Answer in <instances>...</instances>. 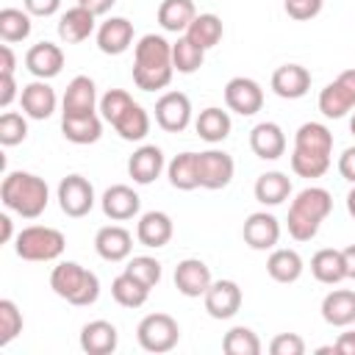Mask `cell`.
Segmentation results:
<instances>
[{
	"instance_id": "obj_16",
	"label": "cell",
	"mask_w": 355,
	"mask_h": 355,
	"mask_svg": "<svg viewBox=\"0 0 355 355\" xmlns=\"http://www.w3.org/2000/svg\"><path fill=\"white\" fill-rule=\"evenodd\" d=\"M61 67H64V50L53 42H39L25 53V69L39 80L55 78Z\"/></svg>"
},
{
	"instance_id": "obj_1",
	"label": "cell",
	"mask_w": 355,
	"mask_h": 355,
	"mask_svg": "<svg viewBox=\"0 0 355 355\" xmlns=\"http://www.w3.org/2000/svg\"><path fill=\"white\" fill-rule=\"evenodd\" d=\"M172 75V44L158 33H144L133 47V83L141 92H158L169 86Z\"/></svg>"
},
{
	"instance_id": "obj_39",
	"label": "cell",
	"mask_w": 355,
	"mask_h": 355,
	"mask_svg": "<svg viewBox=\"0 0 355 355\" xmlns=\"http://www.w3.org/2000/svg\"><path fill=\"white\" fill-rule=\"evenodd\" d=\"M31 14L22 11V8H3L0 11V39L6 44H14V42H22L31 36Z\"/></svg>"
},
{
	"instance_id": "obj_34",
	"label": "cell",
	"mask_w": 355,
	"mask_h": 355,
	"mask_svg": "<svg viewBox=\"0 0 355 355\" xmlns=\"http://www.w3.org/2000/svg\"><path fill=\"white\" fill-rule=\"evenodd\" d=\"M302 258L297 250H288V247H280V250H272V255L266 258V272L272 280L277 283H294L300 280L302 275Z\"/></svg>"
},
{
	"instance_id": "obj_17",
	"label": "cell",
	"mask_w": 355,
	"mask_h": 355,
	"mask_svg": "<svg viewBox=\"0 0 355 355\" xmlns=\"http://www.w3.org/2000/svg\"><path fill=\"white\" fill-rule=\"evenodd\" d=\"M311 89V72L302 64H283L272 72V92L283 100H300Z\"/></svg>"
},
{
	"instance_id": "obj_4",
	"label": "cell",
	"mask_w": 355,
	"mask_h": 355,
	"mask_svg": "<svg viewBox=\"0 0 355 355\" xmlns=\"http://www.w3.org/2000/svg\"><path fill=\"white\" fill-rule=\"evenodd\" d=\"M50 288L67 300L69 305H78V308H86V305H94L97 297H100V280L92 269L75 263V261H61L58 266H53L50 272Z\"/></svg>"
},
{
	"instance_id": "obj_11",
	"label": "cell",
	"mask_w": 355,
	"mask_h": 355,
	"mask_svg": "<svg viewBox=\"0 0 355 355\" xmlns=\"http://www.w3.org/2000/svg\"><path fill=\"white\" fill-rule=\"evenodd\" d=\"M197 169H200V189L219 191L233 180L236 164L225 150H205L197 153Z\"/></svg>"
},
{
	"instance_id": "obj_14",
	"label": "cell",
	"mask_w": 355,
	"mask_h": 355,
	"mask_svg": "<svg viewBox=\"0 0 355 355\" xmlns=\"http://www.w3.org/2000/svg\"><path fill=\"white\" fill-rule=\"evenodd\" d=\"M241 236H244V244L252 250H275V244L280 241V222L275 214L255 211L244 219Z\"/></svg>"
},
{
	"instance_id": "obj_6",
	"label": "cell",
	"mask_w": 355,
	"mask_h": 355,
	"mask_svg": "<svg viewBox=\"0 0 355 355\" xmlns=\"http://www.w3.org/2000/svg\"><path fill=\"white\" fill-rule=\"evenodd\" d=\"M136 338H139L141 349L161 355V352H169L178 347L180 327L169 313H147L136 327Z\"/></svg>"
},
{
	"instance_id": "obj_40",
	"label": "cell",
	"mask_w": 355,
	"mask_h": 355,
	"mask_svg": "<svg viewBox=\"0 0 355 355\" xmlns=\"http://www.w3.org/2000/svg\"><path fill=\"white\" fill-rule=\"evenodd\" d=\"M205 61V50L197 47L189 36H180L175 44H172V64H175V72L180 75H191L202 67Z\"/></svg>"
},
{
	"instance_id": "obj_53",
	"label": "cell",
	"mask_w": 355,
	"mask_h": 355,
	"mask_svg": "<svg viewBox=\"0 0 355 355\" xmlns=\"http://www.w3.org/2000/svg\"><path fill=\"white\" fill-rule=\"evenodd\" d=\"M336 352L338 355H355V330H349V333H341L338 338H336Z\"/></svg>"
},
{
	"instance_id": "obj_20",
	"label": "cell",
	"mask_w": 355,
	"mask_h": 355,
	"mask_svg": "<svg viewBox=\"0 0 355 355\" xmlns=\"http://www.w3.org/2000/svg\"><path fill=\"white\" fill-rule=\"evenodd\" d=\"M19 103H22V114L31 116V119H47L55 105H58V97L53 92V86L47 80H33L28 86H22L19 92Z\"/></svg>"
},
{
	"instance_id": "obj_37",
	"label": "cell",
	"mask_w": 355,
	"mask_h": 355,
	"mask_svg": "<svg viewBox=\"0 0 355 355\" xmlns=\"http://www.w3.org/2000/svg\"><path fill=\"white\" fill-rule=\"evenodd\" d=\"M111 297H114L122 308H141V305L147 302V297H150V288H147L144 283H139L133 275L122 272V275H116L114 283H111Z\"/></svg>"
},
{
	"instance_id": "obj_56",
	"label": "cell",
	"mask_w": 355,
	"mask_h": 355,
	"mask_svg": "<svg viewBox=\"0 0 355 355\" xmlns=\"http://www.w3.org/2000/svg\"><path fill=\"white\" fill-rule=\"evenodd\" d=\"M11 233H14L11 219L3 214V216H0V241H3V244H8V241H11Z\"/></svg>"
},
{
	"instance_id": "obj_13",
	"label": "cell",
	"mask_w": 355,
	"mask_h": 355,
	"mask_svg": "<svg viewBox=\"0 0 355 355\" xmlns=\"http://www.w3.org/2000/svg\"><path fill=\"white\" fill-rule=\"evenodd\" d=\"M202 300L211 319H233L241 308V288L236 280H214Z\"/></svg>"
},
{
	"instance_id": "obj_8",
	"label": "cell",
	"mask_w": 355,
	"mask_h": 355,
	"mask_svg": "<svg viewBox=\"0 0 355 355\" xmlns=\"http://www.w3.org/2000/svg\"><path fill=\"white\" fill-rule=\"evenodd\" d=\"M58 205L72 219L86 216L94 208V186L83 175H67L58 183Z\"/></svg>"
},
{
	"instance_id": "obj_47",
	"label": "cell",
	"mask_w": 355,
	"mask_h": 355,
	"mask_svg": "<svg viewBox=\"0 0 355 355\" xmlns=\"http://www.w3.org/2000/svg\"><path fill=\"white\" fill-rule=\"evenodd\" d=\"M324 0H283V8L291 19L297 22H305V19H313L319 11H322Z\"/></svg>"
},
{
	"instance_id": "obj_41",
	"label": "cell",
	"mask_w": 355,
	"mask_h": 355,
	"mask_svg": "<svg viewBox=\"0 0 355 355\" xmlns=\"http://www.w3.org/2000/svg\"><path fill=\"white\" fill-rule=\"evenodd\" d=\"M222 349L227 355H258L261 352V338L250 327H230L222 338Z\"/></svg>"
},
{
	"instance_id": "obj_52",
	"label": "cell",
	"mask_w": 355,
	"mask_h": 355,
	"mask_svg": "<svg viewBox=\"0 0 355 355\" xmlns=\"http://www.w3.org/2000/svg\"><path fill=\"white\" fill-rule=\"evenodd\" d=\"M14 67H17L14 50H11V44H3L0 47V75H14Z\"/></svg>"
},
{
	"instance_id": "obj_29",
	"label": "cell",
	"mask_w": 355,
	"mask_h": 355,
	"mask_svg": "<svg viewBox=\"0 0 355 355\" xmlns=\"http://www.w3.org/2000/svg\"><path fill=\"white\" fill-rule=\"evenodd\" d=\"M311 275L324 283V286H336L347 277V266H344V252L336 250V247H324V250H316L313 258H311Z\"/></svg>"
},
{
	"instance_id": "obj_35",
	"label": "cell",
	"mask_w": 355,
	"mask_h": 355,
	"mask_svg": "<svg viewBox=\"0 0 355 355\" xmlns=\"http://www.w3.org/2000/svg\"><path fill=\"white\" fill-rule=\"evenodd\" d=\"M166 178L175 189L180 191H191L200 189V169H197V153H180L169 161L166 166Z\"/></svg>"
},
{
	"instance_id": "obj_10",
	"label": "cell",
	"mask_w": 355,
	"mask_h": 355,
	"mask_svg": "<svg viewBox=\"0 0 355 355\" xmlns=\"http://www.w3.org/2000/svg\"><path fill=\"white\" fill-rule=\"evenodd\" d=\"M155 122L166 133H180L191 122V100L183 92H166L155 100Z\"/></svg>"
},
{
	"instance_id": "obj_46",
	"label": "cell",
	"mask_w": 355,
	"mask_h": 355,
	"mask_svg": "<svg viewBox=\"0 0 355 355\" xmlns=\"http://www.w3.org/2000/svg\"><path fill=\"white\" fill-rule=\"evenodd\" d=\"M25 136H28V122H25V116L17 114V111H6V114L0 116V144H3V147H14V144L25 141Z\"/></svg>"
},
{
	"instance_id": "obj_12",
	"label": "cell",
	"mask_w": 355,
	"mask_h": 355,
	"mask_svg": "<svg viewBox=\"0 0 355 355\" xmlns=\"http://www.w3.org/2000/svg\"><path fill=\"white\" fill-rule=\"evenodd\" d=\"M100 105L97 100V86L89 75H75L67 83L64 100H61V116H86V114H97L94 108Z\"/></svg>"
},
{
	"instance_id": "obj_24",
	"label": "cell",
	"mask_w": 355,
	"mask_h": 355,
	"mask_svg": "<svg viewBox=\"0 0 355 355\" xmlns=\"http://www.w3.org/2000/svg\"><path fill=\"white\" fill-rule=\"evenodd\" d=\"M250 147L263 161H277L286 153V133L277 122H258L250 130Z\"/></svg>"
},
{
	"instance_id": "obj_50",
	"label": "cell",
	"mask_w": 355,
	"mask_h": 355,
	"mask_svg": "<svg viewBox=\"0 0 355 355\" xmlns=\"http://www.w3.org/2000/svg\"><path fill=\"white\" fill-rule=\"evenodd\" d=\"M338 175L349 183H355V147H347L338 155Z\"/></svg>"
},
{
	"instance_id": "obj_49",
	"label": "cell",
	"mask_w": 355,
	"mask_h": 355,
	"mask_svg": "<svg viewBox=\"0 0 355 355\" xmlns=\"http://www.w3.org/2000/svg\"><path fill=\"white\" fill-rule=\"evenodd\" d=\"M61 8V0H25V11L31 17H53Z\"/></svg>"
},
{
	"instance_id": "obj_57",
	"label": "cell",
	"mask_w": 355,
	"mask_h": 355,
	"mask_svg": "<svg viewBox=\"0 0 355 355\" xmlns=\"http://www.w3.org/2000/svg\"><path fill=\"white\" fill-rule=\"evenodd\" d=\"M347 211H349V216L355 219V183H352V189L347 191Z\"/></svg>"
},
{
	"instance_id": "obj_51",
	"label": "cell",
	"mask_w": 355,
	"mask_h": 355,
	"mask_svg": "<svg viewBox=\"0 0 355 355\" xmlns=\"http://www.w3.org/2000/svg\"><path fill=\"white\" fill-rule=\"evenodd\" d=\"M17 97V80L14 75H0V108H8Z\"/></svg>"
},
{
	"instance_id": "obj_31",
	"label": "cell",
	"mask_w": 355,
	"mask_h": 355,
	"mask_svg": "<svg viewBox=\"0 0 355 355\" xmlns=\"http://www.w3.org/2000/svg\"><path fill=\"white\" fill-rule=\"evenodd\" d=\"M61 133L72 144H94L103 136V119L97 114L86 116H61Z\"/></svg>"
},
{
	"instance_id": "obj_55",
	"label": "cell",
	"mask_w": 355,
	"mask_h": 355,
	"mask_svg": "<svg viewBox=\"0 0 355 355\" xmlns=\"http://www.w3.org/2000/svg\"><path fill=\"white\" fill-rule=\"evenodd\" d=\"M341 252H344V266H347V277H352V280H355V244L344 247Z\"/></svg>"
},
{
	"instance_id": "obj_9",
	"label": "cell",
	"mask_w": 355,
	"mask_h": 355,
	"mask_svg": "<svg viewBox=\"0 0 355 355\" xmlns=\"http://www.w3.org/2000/svg\"><path fill=\"white\" fill-rule=\"evenodd\" d=\"M225 105L230 111H236L239 116H252L263 108V89L258 80L252 78H230L225 83Z\"/></svg>"
},
{
	"instance_id": "obj_42",
	"label": "cell",
	"mask_w": 355,
	"mask_h": 355,
	"mask_svg": "<svg viewBox=\"0 0 355 355\" xmlns=\"http://www.w3.org/2000/svg\"><path fill=\"white\" fill-rule=\"evenodd\" d=\"M330 169V155H311L291 150V172L300 178H322Z\"/></svg>"
},
{
	"instance_id": "obj_32",
	"label": "cell",
	"mask_w": 355,
	"mask_h": 355,
	"mask_svg": "<svg viewBox=\"0 0 355 355\" xmlns=\"http://www.w3.org/2000/svg\"><path fill=\"white\" fill-rule=\"evenodd\" d=\"M252 191H255V200L261 205H280V202H286L291 197V178L277 172V169L275 172H263V175H258Z\"/></svg>"
},
{
	"instance_id": "obj_44",
	"label": "cell",
	"mask_w": 355,
	"mask_h": 355,
	"mask_svg": "<svg viewBox=\"0 0 355 355\" xmlns=\"http://www.w3.org/2000/svg\"><path fill=\"white\" fill-rule=\"evenodd\" d=\"M130 105H133V97H130L125 89H108V92L100 97V116L114 125Z\"/></svg>"
},
{
	"instance_id": "obj_36",
	"label": "cell",
	"mask_w": 355,
	"mask_h": 355,
	"mask_svg": "<svg viewBox=\"0 0 355 355\" xmlns=\"http://www.w3.org/2000/svg\"><path fill=\"white\" fill-rule=\"evenodd\" d=\"M222 33H225V28H222V19L216 14H197L183 36H189L197 47L211 50V47H216L222 42Z\"/></svg>"
},
{
	"instance_id": "obj_27",
	"label": "cell",
	"mask_w": 355,
	"mask_h": 355,
	"mask_svg": "<svg viewBox=\"0 0 355 355\" xmlns=\"http://www.w3.org/2000/svg\"><path fill=\"white\" fill-rule=\"evenodd\" d=\"M94 33V14L83 6H72L61 14L58 19V36L61 42L67 44H78V42H86L89 36Z\"/></svg>"
},
{
	"instance_id": "obj_7",
	"label": "cell",
	"mask_w": 355,
	"mask_h": 355,
	"mask_svg": "<svg viewBox=\"0 0 355 355\" xmlns=\"http://www.w3.org/2000/svg\"><path fill=\"white\" fill-rule=\"evenodd\" d=\"M355 108V69L338 72L333 83L319 92V111L327 119H341Z\"/></svg>"
},
{
	"instance_id": "obj_30",
	"label": "cell",
	"mask_w": 355,
	"mask_h": 355,
	"mask_svg": "<svg viewBox=\"0 0 355 355\" xmlns=\"http://www.w3.org/2000/svg\"><path fill=\"white\" fill-rule=\"evenodd\" d=\"M194 130H197V136H200L202 141L219 144V141H225V139L230 136V114L222 111V108H216V105H208V108H202V111L197 114Z\"/></svg>"
},
{
	"instance_id": "obj_23",
	"label": "cell",
	"mask_w": 355,
	"mask_h": 355,
	"mask_svg": "<svg viewBox=\"0 0 355 355\" xmlns=\"http://www.w3.org/2000/svg\"><path fill=\"white\" fill-rule=\"evenodd\" d=\"M116 344H119V333L105 319H94L80 327V349L86 355H111Z\"/></svg>"
},
{
	"instance_id": "obj_2",
	"label": "cell",
	"mask_w": 355,
	"mask_h": 355,
	"mask_svg": "<svg viewBox=\"0 0 355 355\" xmlns=\"http://www.w3.org/2000/svg\"><path fill=\"white\" fill-rule=\"evenodd\" d=\"M0 200L8 211L19 214L22 219H36L44 214L47 202H50V189L44 183V178L33 175V172H8L0 183Z\"/></svg>"
},
{
	"instance_id": "obj_28",
	"label": "cell",
	"mask_w": 355,
	"mask_h": 355,
	"mask_svg": "<svg viewBox=\"0 0 355 355\" xmlns=\"http://www.w3.org/2000/svg\"><path fill=\"white\" fill-rule=\"evenodd\" d=\"M294 150L311 155H333V133L322 122H302L294 133Z\"/></svg>"
},
{
	"instance_id": "obj_45",
	"label": "cell",
	"mask_w": 355,
	"mask_h": 355,
	"mask_svg": "<svg viewBox=\"0 0 355 355\" xmlns=\"http://www.w3.org/2000/svg\"><path fill=\"white\" fill-rule=\"evenodd\" d=\"M125 272L133 275V277H136L139 283H144L147 288L158 286V280H161V263H158L155 258H150V255H133V258L128 261Z\"/></svg>"
},
{
	"instance_id": "obj_48",
	"label": "cell",
	"mask_w": 355,
	"mask_h": 355,
	"mask_svg": "<svg viewBox=\"0 0 355 355\" xmlns=\"http://www.w3.org/2000/svg\"><path fill=\"white\" fill-rule=\"evenodd\" d=\"M269 352L272 355H302L305 352V341L297 333H280L269 341Z\"/></svg>"
},
{
	"instance_id": "obj_26",
	"label": "cell",
	"mask_w": 355,
	"mask_h": 355,
	"mask_svg": "<svg viewBox=\"0 0 355 355\" xmlns=\"http://www.w3.org/2000/svg\"><path fill=\"white\" fill-rule=\"evenodd\" d=\"M322 319L333 327H349L355 324V291L349 288H333L322 300Z\"/></svg>"
},
{
	"instance_id": "obj_19",
	"label": "cell",
	"mask_w": 355,
	"mask_h": 355,
	"mask_svg": "<svg viewBox=\"0 0 355 355\" xmlns=\"http://www.w3.org/2000/svg\"><path fill=\"white\" fill-rule=\"evenodd\" d=\"M133 44V22L125 17H108L97 28V47L105 55H122Z\"/></svg>"
},
{
	"instance_id": "obj_58",
	"label": "cell",
	"mask_w": 355,
	"mask_h": 355,
	"mask_svg": "<svg viewBox=\"0 0 355 355\" xmlns=\"http://www.w3.org/2000/svg\"><path fill=\"white\" fill-rule=\"evenodd\" d=\"M349 130H352V136H355V114H352V119H349Z\"/></svg>"
},
{
	"instance_id": "obj_15",
	"label": "cell",
	"mask_w": 355,
	"mask_h": 355,
	"mask_svg": "<svg viewBox=\"0 0 355 355\" xmlns=\"http://www.w3.org/2000/svg\"><path fill=\"white\" fill-rule=\"evenodd\" d=\"M211 283H214L211 269H208L205 261H200V258H183V261L175 266V288H178L183 297H202Z\"/></svg>"
},
{
	"instance_id": "obj_22",
	"label": "cell",
	"mask_w": 355,
	"mask_h": 355,
	"mask_svg": "<svg viewBox=\"0 0 355 355\" xmlns=\"http://www.w3.org/2000/svg\"><path fill=\"white\" fill-rule=\"evenodd\" d=\"M94 250H97V255L103 261H111V263L125 261L130 255V250H133V236L122 225H105L94 236Z\"/></svg>"
},
{
	"instance_id": "obj_3",
	"label": "cell",
	"mask_w": 355,
	"mask_h": 355,
	"mask_svg": "<svg viewBox=\"0 0 355 355\" xmlns=\"http://www.w3.org/2000/svg\"><path fill=\"white\" fill-rule=\"evenodd\" d=\"M330 211H333V197L327 189L322 186L302 189L288 205V219H286L288 236L294 241H311L319 233L322 222L330 216Z\"/></svg>"
},
{
	"instance_id": "obj_33",
	"label": "cell",
	"mask_w": 355,
	"mask_h": 355,
	"mask_svg": "<svg viewBox=\"0 0 355 355\" xmlns=\"http://www.w3.org/2000/svg\"><path fill=\"white\" fill-rule=\"evenodd\" d=\"M194 17H197L194 0H161L158 6V25L169 33H180V31L186 33Z\"/></svg>"
},
{
	"instance_id": "obj_25",
	"label": "cell",
	"mask_w": 355,
	"mask_h": 355,
	"mask_svg": "<svg viewBox=\"0 0 355 355\" xmlns=\"http://www.w3.org/2000/svg\"><path fill=\"white\" fill-rule=\"evenodd\" d=\"M164 172V153L155 144H141L139 150H133V155L128 158V175L133 178V183L147 186L153 183L158 175Z\"/></svg>"
},
{
	"instance_id": "obj_5",
	"label": "cell",
	"mask_w": 355,
	"mask_h": 355,
	"mask_svg": "<svg viewBox=\"0 0 355 355\" xmlns=\"http://www.w3.org/2000/svg\"><path fill=\"white\" fill-rule=\"evenodd\" d=\"M64 247H67L64 233L47 225H28L17 233V241H14L17 255L22 261H36V263L55 261L64 252Z\"/></svg>"
},
{
	"instance_id": "obj_18",
	"label": "cell",
	"mask_w": 355,
	"mask_h": 355,
	"mask_svg": "<svg viewBox=\"0 0 355 355\" xmlns=\"http://www.w3.org/2000/svg\"><path fill=\"white\" fill-rule=\"evenodd\" d=\"M100 205H103V214H105L108 219H114V222H125V219H133V216L139 214V208H141V197H139L130 186L116 183V186H108V189L103 191Z\"/></svg>"
},
{
	"instance_id": "obj_43",
	"label": "cell",
	"mask_w": 355,
	"mask_h": 355,
	"mask_svg": "<svg viewBox=\"0 0 355 355\" xmlns=\"http://www.w3.org/2000/svg\"><path fill=\"white\" fill-rule=\"evenodd\" d=\"M22 333V313L14 300H0V347L11 344Z\"/></svg>"
},
{
	"instance_id": "obj_54",
	"label": "cell",
	"mask_w": 355,
	"mask_h": 355,
	"mask_svg": "<svg viewBox=\"0 0 355 355\" xmlns=\"http://www.w3.org/2000/svg\"><path fill=\"white\" fill-rule=\"evenodd\" d=\"M114 3H116V0H78V6L89 8V11L94 14V17H100V14H108Z\"/></svg>"
},
{
	"instance_id": "obj_21",
	"label": "cell",
	"mask_w": 355,
	"mask_h": 355,
	"mask_svg": "<svg viewBox=\"0 0 355 355\" xmlns=\"http://www.w3.org/2000/svg\"><path fill=\"white\" fill-rule=\"evenodd\" d=\"M175 233V225H172V216L164 214V211H147L139 216V225H136V239L139 244L150 247V250H158V247H166L169 239Z\"/></svg>"
},
{
	"instance_id": "obj_38",
	"label": "cell",
	"mask_w": 355,
	"mask_h": 355,
	"mask_svg": "<svg viewBox=\"0 0 355 355\" xmlns=\"http://www.w3.org/2000/svg\"><path fill=\"white\" fill-rule=\"evenodd\" d=\"M111 128H114V130L119 133V139H125V141H141V139L150 133V114H147L139 103H133Z\"/></svg>"
}]
</instances>
